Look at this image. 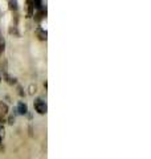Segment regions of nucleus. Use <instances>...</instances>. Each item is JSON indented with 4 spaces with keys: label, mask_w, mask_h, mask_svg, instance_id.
<instances>
[{
    "label": "nucleus",
    "mask_w": 151,
    "mask_h": 159,
    "mask_svg": "<svg viewBox=\"0 0 151 159\" xmlns=\"http://www.w3.org/2000/svg\"><path fill=\"white\" fill-rule=\"evenodd\" d=\"M7 113H8V106H7V103H4L3 101H0V117L7 116Z\"/></svg>",
    "instance_id": "20e7f679"
},
{
    "label": "nucleus",
    "mask_w": 151,
    "mask_h": 159,
    "mask_svg": "<svg viewBox=\"0 0 151 159\" xmlns=\"http://www.w3.org/2000/svg\"><path fill=\"white\" fill-rule=\"evenodd\" d=\"M0 81H2V76H0Z\"/></svg>",
    "instance_id": "9d476101"
},
{
    "label": "nucleus",
    "mask_w": 151,
    "mask_h": 159,
    "mask_svg": "<svg viewBox=\"0 0 151 159\" xmlns=\"http://www.w3.org/2000/svg\"><path fill=\"white\" fill-rule=\"evenodd\" d=\"M34 109H36V111L39 114H45L48 110V107H47V103H45L44 99L41 98H37V99H34Z\"/></svg>",
    "instance_id": "f257e3e1"
},
{
    "label": "nucleus",
    "mask_w": 151,
    "mask_h": 159,
    "mask_svg": "<svg viewBox=\"0 0 151 159\" xmlns=\"http://www.w3.org/2000/svg\"><path fill=\"white\" fill-rule=\"evenodd\" d=\"M0 130H2V127H0Z\"/></svg>",
    "instance_id": "9b49d317"
},
{
    "label": "nucleus",
    "mask_w": 151,
    "mask_h": 159,
    "mask_svg": "<svg viewBox=\"0 0 151 159\" xmlns=\"http://www.w3.org/2000/svg\"><path fill=\"white\" fill-rule=\"evenodd\" d=\"M4 47H6V43H4L3 34H2V32H0V56H2L3 52H4Z\"/></svg>",
    "instance_id": "39448f33"
},
{
    "label": "nucleus",
    "mask_w": 151,
    "mask_h": 159,
    "mask_svg": "<svg viewBox=\"0 0 151 159\" xmlns=\"http://www.w3.org/2000/svg\"><path fill=\"white\" fill-rule=\"evenodd\" d=\"M36 36L39 37V40H41V41H45V40H47V36H48V32L45 31L44 28L39 27V28H36Z\"/></svg>",
    "instance_id": "f03ea898"
},
{
    "label": "nucleus",
    "mask_w": 151,
    "mask_h": 159,
    "mask_svg": "<svg viewBox=\"0 0 151 159\" xmlns=\"http://www.w3.org/2000/svg\"><path fill=\"white\" fill-rule=\"evenodd\" d=\"M0 142H2V137H0Z\"/></svg>",
    "instance_id": "1a4fd4ad"
},
{
    "label": "nucleus",
    "mask_w": 151,
    "mask_h": 159,
    "mask_svg": "<svg viewBox=\"0 0 151 159\" xmlns=\"http://www.w3.org/2000/svg\"><path fill=\"white\" fill-rule=\"evenodd\" d=\"M34 8H41V2L43 0H32Z\"/></svg>",
    "instance_id": "6e6552de"
},
{
    "label": "nucleus",
    "mask_w": 151,
    "mask_h": 159,
    "mask_svg": "<svg viewBox=\"0 0 151 159\" xmlns=\"http://www.w3.org/2000/svg\"><path fill=\"white\" fill-rule=\"evenodd\" d=\"M17 113H19V114H27V113H28V106H27V103L19 102V105H17Z\"/></svg>",
    "instance_id": "7ed1b4c3"
},
{
    "label": "nucleus",
    "mask_w": 151,
    "mask_h": 159,
    "mask_svg": "<svg viewBox=\"0 0 151 159\" xmlns=\"http://www.w3.org/2000/svg\"><path fill=\"white\" fill-rule=\"evenodd\" d=\"M6 78H7V82H8V84H11V85H13V84L16 82V80L12 78L11 76H8V74H6Z\"/></svg>",
    "instance_id": "0eeeda50"
},
{
    "label": "nucleus",
    "mask_w": 151,
    "mask_h": 159,
    "mask_svg": "<svg viewBox=\"0 0 151 159\" xmlns=\"http://www.w3.org/2000/svg\"><path fill=\"white\" fill-rule=\"evenodd\" d=\"M9 8H11L12 11H16V9H17V3H16V0H9Z\"/></svg>",
    "instance_id": "423d86ee"
}]
</instances>
